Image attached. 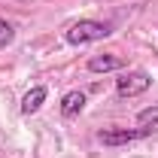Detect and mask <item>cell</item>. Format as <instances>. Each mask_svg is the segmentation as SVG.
Instances as JSON below:
<instances>
[{
    "label": "cell",
    "mask_w": 158,
    "mask_h": 158,
    "mask_svg": "<svg viewBox=\"0 0 158 158\" xmlns=\"http://www.w3.org/2000/svg\"><path fill=\"white\" fill-rule=\"evenodd\" d=\"M46 98H49V91L43 88V85H37V88H31L24 98H21V113L24 116H31V113H37L40 106L46 103Z\"/></svg>",
    "instance_id": "5b68a950"
},
{
    "label": "cell",
    "mask_w": 158,
    "mask_h": 158,
    "mask_svg": "<svg viewBox=\"0 0 158 158\" xmlns=\"http://www.w3.org/2000/svg\"><path fill=\"white\" fill-rule=\"evenodd\" d=\"M113 34V27L106 21H94V19H79L76 24H70V31L64 34L70 46H85V43H98V40H106Z\"/></svg>",
    "instance_id": "6da1fadb"
},
{
    "label": "cell",
    "mask_w": 158,
    "mask_h": 158,
    "mask_svg": "<svg viewBox=\"0 0 158 158\" xmlns=\"http://www.w3.org/2000/svg\"><path fill=\"white\" fill-rule=\"evenodd\" d=\"M125 67V61L116 58V55H94V58H88V70L91 73H113V70H122Z\"/></svg>",
    "instance_id": "277c9868"
},
{
    "label": "cell",
    "mask_w": 158,
    "mask_h": 158,
    "mask_svg": "<svg viewBox=\"0 0 158 158\" xmlns=\"http://www.w3.org/2000/svg\"><path fill=\"white\" fill-rule=\"evenodd\" d=\"M149 85H152V79H149V73H143V70L125 73L122 79H116V91L122 94V98H137V94H143Z\"/></svg>",
    "instance_id": "3957f363"
},
{
    "label": "cell",
    "mask_w": 158,
    "mask_h": 158,
    "mask_svg": "<svg viewBox=\"0 0 158 158\" xmlns=\"http://www.w3.org/2000/svg\"><path fill=\"white\" fill-rule=\"evenodd\" d=\"M137 122H140V125H146V128H155V125H158V106H146V110H140Z\"/></svg>",
    "instance_id": "52a82bcc"
},
{
    "label": "cell",
    "mask_w": 158,
    "mask_h": 158,
    "mask_svg": "<svg viewBox=\"0 0 158 158\" xmlns=\"http://www.w3.org/2000/svg\"><path fill=\"white\" fill-rule=\"evenodd\" d=\"M85 94H82V91H67V94H64V98H61V113H64V116H79V113H82V110H85Z\"/></svg>",
    "instance_id": "8992f818"
},
{
    "label": "cell",
    "mask_w": 158,
    "mask_h": 158,
    "mask_svg": "<svg viewBox=\"0 0 158 158\" xmlns=\"http://www.w3.org/2000/svg\"><path fill=\"white\" fill-rule=\"evenodd\" d=\"M12 40H15V27H12L6 19H0V49H6Z\"/></svg>",
    "instance_id": "ba28073f"
},
{
    "label": "cell",
    "mask_w": 158,
    "mask_h": 158,
    "mask_svg": "<svg viewBox=\"0 0 158 158\" xmlns=\"http://www.w3.org/2000/svg\"><path fill=\"white\" fill-rule=\"evenodd\" d=\"M155 128H146V125H140V128H113V131H100L98 140L103 146H128V143H137V140L149 137Z\"/></svg>",
    "instance_id": "7a4b0ae2"
}]
</instances>
